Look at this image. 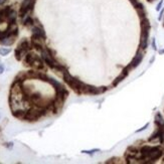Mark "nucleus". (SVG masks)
I'll return each mask as SVG.
<instances>
[{
    "instance_id": "1",
    "label": "nucleus",
    "mask_w": 164,
    "mask_h": 164,
    "mask_svg": "<svg viewBox=\"0 0 164 164\" xmlns=\"http://www.w3.org/2000/svg\"><path fill=\"white\" fill-rule=\"evenodd\" d=\"M44 114V109L43 108H31L28 111L25 113L24 119L27 121H35L39 118L40 116H43Z\"/></svg>"
},
{
    "instance_id": "2",
    "label": "nucleus",
    "mask_w": 164,
    "mask_h": 164,
    "mask_svg": "<svg viewBox=\"0 0 164 164\" xmlns=\"http://www.w3.org/2000/svg\"><path fill=\"white\" fill-rule=\"evenodd\" d=\"M149 30L150 29H142L141 43H140V45H141L142 48H147V43H148V36H149Z\"/></svg>"
},
{
    "instance_id": "3",
    "label": "nucleus",
    "mask_w": 164,
    "mask_h": 164,
    "mask_svg": "<svg viewBox=\"0 0 164 164\" xmlns=\"http://www.w3.org/2000/svg\"><path fill=\"white\" fill-rule=\"evenodd\" d=\"M46 82H48V83H50V85L55 89V91H57V93H58V92H62V91H64V90H65L64 86H62V84L60 83V82L55 81V79H53V78H48V81H46Z\"/></svg>"
},
{
    "instance_id": "4",
    "label": "nucleus",
    "mask_w": 164,
    "mask_h": 164,
    "mask_svg": "<svg viewBox=\"0 0 164 164\" xmlns=\"http://www.w3.org/2000/svg\"><path fill=\"white\" fill-rule=\"evenodd\" d=\"M16 34H9L6 37H4L3 39L0 40V43L3 44V45H11V44L14 43L15 38H16Z\"/></svg>"
},
{
    "instance_id": "5",
    "label": "nucleus",
    "mask_w": 164,
    "mask_h": 164,
    "mask_svg": "<svg viewBox=\"0 0 164 164\" xmlns=\"http://www.w3.org/2000/svg\"><path fill=\"white\" fill-rule=\"evenodd\" d=\"M36 58H37V55H34V53H27L24 58V65H26V67H32V65H33Z\"/></svg>"
},
{
    "instance_id": "6",
    "label": "nucleus",
    "mask_w": 164,
    "mask_h": 164,
    "mask_svg": "<svg viewBox=\"0 0 164 164\" xmlns=\"http://www.w3.org/2000/svg\"><path fill=\"white\" fill-rule=\"evenodd\" d=\"M142 60H143V53H141V51H138L137 55H136V57L133 58V60H132V62H131L130 67H138V65L141 64Z\"/></svg>"
},
{
    "instance_id": "7",
    "label": "nucleus",
    "mask_w": 164,
    "mask_h": 164,
    "mask_svg": "<svg viewBox=\"0 0 164 164\" xmlns=\"http://www.w3.org/2000/svg\"><path fill=\"white\" fill-rule=\"evenodd\" d=\"M17 48H19V50H24L28 51L31 48H30V44H29L28 41H27V39L26 38H23L22 40L20 41V43L18 44Z\"/></svg>"
},
{
    "instance_id": "8",
    "label": "nucleus",
    "mask_w": 164,
    "mask_h": 164,
    "mask_svg": "<svg viewBox=\"0 0 164 164\" xmlns=\"http://www.w3.org/2000/svg\"><path fill=\"white\" fill-rule=\"evenodd\" d=\"M128 71H129V67H127V69L124 70L123 72H122V74L120 75V76H119L118 78H117L116 80H115L114 83H113V85H114V86H117L119 83H120V82L123 81V79H125L126 77H127V75H128Z\"/></svg>"
},
{
    "instance_id": "9",
    "label": "nucleus",
    "mask_w": 164,
    "mask_h": 164,
    "mask_svg": "<svg viewBox=\"0 0 164 164\" xmlns=\"http://www.w3.org/2000/svg\"><path fill=\"white\" fill-rule=\"evenodd\" d=\"M32 34L45 37V32H44V30L41 26H34L33 28H32Z\"/></svg>"
},
{
    "instance_id": "10",
    "label": "nucleus",
    "mask_w": 164,
    "mask_h": 164,
    "mask_svg": "<svg viewBox=\"0 0 164 164\" xmlns=\"http://www.w3.org/2000/svg\"><path fill=\"white\" fill-rule=\"evenodd\" d=\"M155 122L156 124L158 125V127H160L161 129H164V119L163 117L161 116L160 113H157L155 116Z\"/></svg>"
},
{
    "instance_id": "11",
    "label": "nucleus",
    "mask_w": 164,
    "mask_h": 164,
    "mask_svg": "<svg viewBox=\"0 0 164 164\" xmlns=\"http://www.w3.org/2000/svg\"><path fill=\"white\" fill-rule=\"evenodd\" d=\"M25 113H26V112L23 111V110H13L12 115L14 117H16V118H19V119L23 118V119H24Z\"/></svg>"
},
{
    "instance_id": "12",
    "label": "nucleus",
    "mask_w": 164,
    "mask_h": 164,
    "mask_svg": "<svg viewBox=\"0 0 164 164\" xmlns=\"http://www.w3.org/2000/svg\"><path fill=\"white\" fill-rule=\"evenodd\" d=\"M16 17H17V13H16V11L11 10L10 12H9L8 16H7V20L9 22H14Z\"/></svg>"
},
{
    "instance_id": "13",
    "label": "nucleus",
    "mask_w": 164,
    "mask_h": 164,
    "mask_svg": "<svg viewBox=\"0 0 164 164\" xmlns=\"http://www.w3.org/2000/svg\"><path fill=\"white\" fill-rule=\"evenodd\" d=\"M11 51L10 48H0V55H3V57H5V55H7Z\"/></svg>"
},
{
    "instance_id": "14",
    "label": "nucleus",
    "mask_w": 164,
    "mask_h": 164,
    "mask_svg": "<svg viewBox=\"0 0 164 164\" xmlns=\"http://www.w3.org/2000/svg\"><path fill=\"white\" fill-rule=\"evenodd\" d=\"M99 151V149H94V150H84V151H82L83 153H87V154H93V153H95V152H98Z\"/></svg>"
},
{
    "instance_id": "15",
    "label": "nucleus",
    "mask_w": 164,
    "mask_h": 164,
    "mask_svg": "<svg viewBox=\"0 0 164 164\" xmlns=\"http://www.w3.org/2000/svg\"><path fill=\"white\" fill-rule=\"evenodd\" d=\"M162 4H163V1H162V0H161V1L158 3V5H157V7H156V10H157V11L160 10L161 7H162Z\"/></svg>"
},
{
    "instance_id": "16",
    "label": "nucleus",
    "mask_w": 164,
    "mask_h": 164,
    "mask_svg": "<svg viewBox=\"0 0 164 164\" xmlns=\"http://www.w3.org/2000/svg\"><path fill=\"white\" fill-rule=\"evenodd\" d=\"M148 126H149V123H147L146 125L144 126V127H142L141 129H139V130H137V131H136V132H138V133H139V132H141V131H144L145 129H146L147 127H148Z\"/></svg>"
},
{
    "instance_id": "17",
    "label": "nucleus",
    "mask_w": 164,
    "mask_h": 164,
    "mask_svg": "<svg viewBox=\"0 0 164 164\" xmlns=\"http://www.w3.org/2000/svg\"><path fill=\"white\" fill-rule=\"evenodd\" d=\"M152 48L153 50H156V43H155V38L152 39Z\"/></svg>"
},
{
    "instance_id": "18",
    "label": "nucleus",
    "mask_w": 164,
    "mask_h": 164,
    "mask_svg": "<svg viewBox=\"0 0 164 164\" xmlns=\"http://www.w3.org/2000/svg\"><path fill=\"white\" fill-rule=\"evenodd\" d=\"M3 72H4V67H3V65H0V75L3 74Z\"/></svg>"
},
{
    "instance_id": "19",
    "label": "nucleus",
    "mask_w": 164,
    "mask_h": 164,
    "mask_svg": "<svg viewBox=\"0 0 164 164\" xmlns=\"http://www.w3.org/2000/svg\"><path fill=\"white\" fill-rule=\"evenodd\" d=\"M5 2H6V0H0V5H3Z\"/></svg>"
},
{
    "instance_id": "20",
    "label": "nucleus",
    "mask_w": 164,
    "mask_h": 164,
    "mask_svg": "<svg viewBox=\"0 0 164 164\" xmlns=\"http://www.w3.org/2000/svg\"><path fill=\"white\" fill-rule=\"evenodd\" d=\"M154 60H155V58H154V57H153V58H151V60H150V64H152V62H154Z\"/></svg>"
},
{
    "instance_id": "21",
    "label": "nucleus",
    "mask_w": 164,
    "mask_h": 164,
    "mask_svg": "<svg viewBox=\"0 0 164 164\" xmlns=\"http://www.w3.org/2000/svg\"><path fill=\"white\" fill-rule=\"evenodd\" d=\"M159 53H160V55H162V53H164V50H162L159 51Z\"/></svg>"
}]
</instances>
